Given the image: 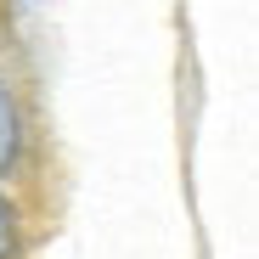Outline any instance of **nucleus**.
Listing matches in <instances>:
<instances>
[{"label":"nucleus","instance_id":"f03ea898","mask_svg":"<svg viewBox=\"0 0 259 259\" xmlns=\"http://www.w3.org/2000/svg\"><path fill=\"white\" fill-rule=\"evenodd\" d=\"M6 248H12V208H6V197H0V259H6Z\"/></svg>","mask_w":259,"mask_h":259},{"label":"nucleus","instance_id":"f257e3e1","mask_svg":"<svg viewBox=\"0 0 259 259\" xmlns=\"http://www.w3.org/2000/svg\"><path fill=\"white\" fill-rule=\"evenodd\" d=\"M12 141H17V113H12V96H6V84H0V158L12 152Z\"/></svg>","mask_w":259,"mask_h":259}]
</instances>
